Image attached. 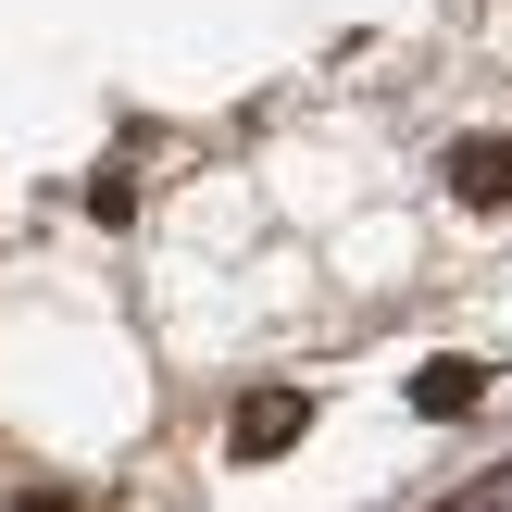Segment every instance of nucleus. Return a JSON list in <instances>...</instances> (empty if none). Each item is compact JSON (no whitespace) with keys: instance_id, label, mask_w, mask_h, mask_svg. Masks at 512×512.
<instances>
[{"instance_id":"f257e3e1","label":"nucleus","mask_w":512,"mask_h":512,"mask_svg":"<svg viewBox=\"0 0 512 512\" xmlns=\"http://www.w3.org/2000/svg\"><path fill=\"white\" fill-rule=\"evenodd\" d=\"M300 438H313V388H250L238 413H225V450H238V463H288Z\"/></svg>"},{"instance_id":"f03ea898","label":"nucleus","mask_w":512,"mask_h":512,"mask_svg":"<svg viewBox=\"0 0 512 512\" xmlns=\"http://www.w3.org/2000/svg\"><path fill=\"white\" fill-rule=\"evenodd\" d=\"M450 200H475V213H500V200H512V138H500V125L450 138Z\"/></svg>"},{"instance_id":"7ed1b4c3","label":"nucleus","mask_w":512,"mask_h":512,"mask_svg":"<svg viewBox=\"0 0 512 512\" xmlns=\"http://www.w3.org/2000/svg\"><path fill=\"white\" fill-rule=\"evenodd\" d=\"M475 400H488V363H425L413 375V413H438V425H463Z\"/></svg>"},{"instance_id":"20e7f679","label":"nucleus","mask_w":512,"mask_h":512,"mask_svg":"<svg viewBox=\"0 0 512 512\" xmlns=\"http://www.w3.org/2000/svg\"><path fill=\"white\" fill-rule=\"evenodd\" d=\"M88 213H100V225H125V213H138V188H125V163H100V175H88Z\"/></svg>"},{"instance_id":"39448f33","label":"nucleus","mask_w":512,"mask_h":512,"mask_svg":"<svg viewBox=\"0 0 512 512\" xmlns=\"http://www.w3.org/2000/svg\"><path fill=\"white\" fill-rule=\"evenodd\" d=\"M13 512H63V500H50V488H38V500H13Z\"/></svg>"}]
</instances>
